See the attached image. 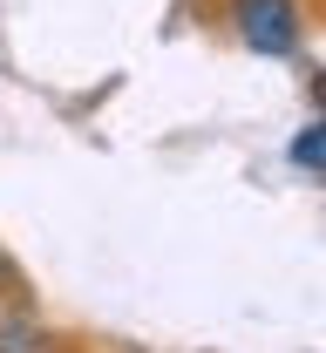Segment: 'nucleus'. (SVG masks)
Listing matches in <instances>:
<instances>
[{
    "label": "nucleus",
    "mask_w": 326,
    "mask_h": 353,
    "mask_svg": "<svg viewBox=\"0 0 326 353\" xmlns=\"http://www.w3.org/2000/svg\"><path fill=\"white\" fill-rule=\"evenodd\" d=\"M0 285H14V265H7V259H0Z\"/></svg>",
    "instance_id": "nucleus-5"
},
{
    "label": "nucleus",
    "mask_w": 326,
    "mask_h": 353,
    "mask_svg": "<svg viewBox=\"0 0 326 353\" xmlns=\"http://www.w3.org/2000/svg\"><path fill=\"white\" fill-rule=\"evenodd\" d=\"M232 21L252 54H292L299 48V7L292 0H232Z\"/></svg>",
    "instance_id": "nucleus-1"
},
{
    "label": "nucleus",
    "mask_w": 326,
    "mask_h": 353,
    "mask_svg": "<svg viewBox=\"0 0 326 353\" xmlns=\"http://www.w3.org/2000/svg\"><path fill=\"white\" fill-rule=\"evenodd\" d=\"M313 109H320V123H326V75H313Z\"/></svg>",
    "instance_id": "nucleus-4"
},
{
    "label": "nucleus",
    "mask_w": 326,
    "mask_h": 353,
    "mask_svg": "<svg viewBox=\"0 0 326 353\" xmlns=\"http://www.w3.org/2000/svg\"><path fill=\"white\" fill-rule=\"evenodd\" d=\"M292 163H299V170H326V123L292 136Z\"/></svg>",
    "instance_id": "nucleus-3"
},
{
    "label": "nucleus",
    "mask_w": 326,
    "mask_h": 353,
    "mask_svg": "<svg viewBox=\"0 0 326 353\" xmlns=\"http://www.w3.org/2000/svg\"><path fill=\"white\" fill-rule=\"evenodd\" d=\"M0 353H48V333L28 312H0Z\"/></svg>",
    "instance_id": "nucleus-2"
}]
</instances>
